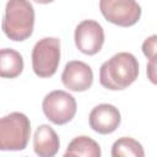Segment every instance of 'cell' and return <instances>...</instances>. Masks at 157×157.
I'll list each match as a JSON object with an SVG mask.
<instances>
[{"mask_svg": "<svg viewBox=\"0 0 157 157\" xmlns=\"http://www.w3.org/2000/svg\"><path fill=\"white\" fill-rule=\"evenodd\" d=\"M139 76L137 59L126 52H120L104 61L99 69V83L112 91L128 88Z\"/></svg>", "mask_w": 157, "mask_h": 157, "instance_id": "cell-1", "label": "cell"}, {"mask_svg": "<svg viewBox=\"0 0 157 157\" xmlns=\"http://www.w3.org/2000/svg\"><path fill=\"white\" fill-rule=\"evenodd\" d=\"M7 38L15 42L28 39L34 28V9L28 0H9L1 23Z\"/></svg>", "mask_w": 157, "mask_h": 157, "instance_id": "cell-2", "label": "cell"}, {"mask_svg": "<svg viewBox=\"0 0 157 157\" xmlns=\"http://www.w3.org/2000/svg\"><path fill=\"white\" fill-rule=\"evenodd\" d=\"M31 121L26 114L12 112L0 118V151H21L27 147Z\"/></svg>", "mask_w": 157, "mask_h": 157, "instance_id": "cell-3", "label": "cell"}, {"mask_svg": "<svg viewBox=\"0 0 157 157\" xmlns=\"http://www.w3.org/2000/svg\"><path fill=\"white\" fill-rule=\"evenodd\" d=\"M60 63V42L55 37L39 39L32 50V69L38 77L53 76Z\"/></svg>", "mask_w": 157, "mask_h": 157, "instance_id": "cell-4", "label": "cell"}, {"mask_svg": "<svg viewBox=\"0 0 157 157\" xmlns=\"http://www.w3.org/2000/svg\"><path fill=\"white\" fill-rule=\"evenodd\" d=\"M42 109L49 121L55 125H64L74 119L77 104L74 96L69 92L55 90L49 92L43 98Z\"/></svg>", "mask_w": 157, "mask_h": 157, "instance_id": "cell-5", "label": "cell"}, {"mask_svg": "<svg viewBox=\"0 0 157 157\" xmlns=\"http://www.w3.org/2000/svg\"><path fill=\"white\" fill-rule=\"evenodd\" d=\"M103 17L117 26L130 27L141 17V7L135 0H99Z\"/></svg>", "mask_w": 157, "mask_h": 157, "instance_id": "cell-6", "label": "cell"}, {"mask_svg": "<svg viewBox=\"0 0 157 157\" xmlns=\"http://www.w3.org/2000/svg\"><path fill=\"white\" fill-rule=\"evenodd\" d=\"M75 44L76 48L86 54H97L104 43V31L103 27L94 20H83L75 28Z\"/></svg>", "mask_w": 157, "mask_h": 157, "instance_id": "cell-7", "label": "cell"}, {"mask_svg": "<svg viewBox=\"0 0 157 157\" xmlns=\"http://www.w3.org/2000/svg\"><path fill=\"white\" fill-rule=\"evenodd\" d=\"M63 85L72 92L87 91L93 83V71L90 65L80 60L66 63L61 74Z\"/></svg>", "mask_w": 157, "mask_h": 157, "instance_id": "cell-8", "label": "cell"}, {"mask_svg": "<svg viewBox=\"0 0 157 157\" xmlns=\"http://www.w3.org/2000/svg\"><path fill=\"white\" fill-rule=\"evenodd\" d=\"M88 121L92 130L102 135H108L118 129L121 117L118 108L108 103H102L91 110Z\"/></svg>", "mask_w": 157, "mask_h": 157, "instance_id": "cell-9", "label": "cell"}, {"mask_svg": "<svg viewBox=\"0 0 157 157\" xmlns=\"http://www.w3.org/2000/svg\"><path fill=\"white\" fill-rule=\"evenodd\" d=\"M60 147L59 136L48 124L39 125L33 135V150L39 157H53Z\"/></svg>", "mask_w": 157, "mask_h": 157, "instance_id": "cell-10", "label": "cell"}, {"mask_svg": "<svg viewBox=\"0 0 157 157\" xmlns=\"http://www.w3.org/2000/svg\"><path fill=\"white\" fill-rule=\"evenodd\" d=\"M23 70L22 55L11 48L0 49V77L15 78L21 75Z\"/></svg>", "mask_w": 157, "mask_h": 157, "instance_id": "cell-11", "label": "cell"}, {"mask_svg": "<svg viewBox=\"0 0 157 157\" xmlns=\"http://www.w3.org/2000/svg\"><path fill=\"white\" fill-rule=\"evenodd\" d=\"M67 156H85V157H99L101 147L99 145L88 136H77L67 146L65 153Z\"/></svg>", "mask_w": 157, "mask_h": 157, "instance_id": "cell-12", "label": "cell"}, {"mask_svg": "<svg viewBox=\"0 0 157 157\" xmlns=\"http://www.w3.org/2000/svg\"><path fill=\"white\" fill-rule=\"evenodd\" d=\"M113 157H144L145 151L142 145L132 137H120L112 146Z\"/></svg>", "mask_w": 157, "mask_h": 157, "instance_id": "cell-13", "label": "cell"}, {"mask_svg": "<svg viewBox=\"0 0 157 157\" xmlns=\"http://www.w3.org/2000/svg\"><path fill=\"white\" fill-rule=\"evenodd\" d=\"M156 40H157L156 34H152L151 37L146 38V39L144 40V43H142V52H144L145 56H146L148 60L156 59V48H157Z\"/></svg>", "mask_w": 157, "mask_h": 157, "instance_id": "cell-14", "label": "cell"}, {"mask_svg": "<svg viewBox=\"0 0 157 157\" xmlns=\"http://www.w3.org/2000/svg\"><path fill=\"white\" fill-rule=\"evenodd\" d=\"M147 76L152 83H156V59H152L147 64Z\"/></svg>", "mask_w": 157, "mask_h": 157, "instance_id": "cell-15", "label": "cell"}, {"mask_svg": "<svg viewBox=\"0 0 157 157\" xmlns=\"http://www.w3.org/2000/svg\"><path fill=\"white\" fill-rule=\"evenodd\" d=\"M32 1H34L37 4H49V2H53L54 0H32Z\"/></svg>", "mask_w": 157, "mask_h": 157, "instance_id": "cell-16", "label": "cell"}]
</instances>
